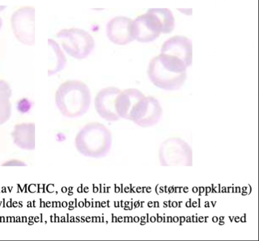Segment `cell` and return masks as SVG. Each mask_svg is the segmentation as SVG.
<instances>
[{"label":"cell","mask_w":259,"mask_h":241,"mask_svg":"<svg viewBox=\"0 0 259 241\" xmlns=\"http://www.w3.org/2000/svg\"><path fill=\"white\" fill-rule=\"evenodd\" d=\"M92 95L84 82L69 80L62 83L55 93V103L61 113L69 118L83 116L90 109Z\"/></svg>","instance_id":"6da1fadb"},{"label":"cell","mask_w":259,"mask_h":241,"mask_svg":"<svg viewBox=\"0 0 259 241\" xmlns=\"http://www.w3.org/2000/svg\"><path fill=\"white\" fill-rule=\"evenodd\" d=\"M186 69L185 64L178 59L161 54L149 63V78L162 89L179 90L186 79Z\"/></svg>","instance_id":"7a4b0ae2"},{"label":"cell","mask_w":259,"mask_h":241,"mask_svg":"<svg viewBox=\"0 0 259 241\" xmlns=\"http://www.w3.org/2000/svg\"><path fill=\"white\" fill-rule=\"evenodd\" d=\"M112 135L106 126L99 122L84 125L75 138L77 151L85 157L101 159L108 155L111 148Z\"/></svg>","instance_id":"3957f363"},{"label":"cell","mask_w":259,"mask_h":241,"mask_svg":"<svg viewBox=\"0 0 259 241\" xmlns=\"http://www.w3.org/2000/svg\"><path fill=\"white\" fill-rule=\"evenodd\" d=\"M57 37L65 52L77 60L88 58L95 47L94 38L84 29H63L58 32Z\"/></svg>","instance_id":"277c9868"},{"label":"cell","mask_w":259,"mask_h":241,"mask_svg":"<svg viewBox=\"0 0 259 241\" xmlns=\"http://www.w3.org/2000/svg\"><path fill=\"white\" fill-rule=\"evenodd\" d=\"M133 35L139 42H153L163 32L161 20L154 9L133 21Z\"/></svg>","instance_id":"5b68a950"},{"label":"cell","mask_w":259,"mask_h":241,"mask_svg":"<svg viewBox=\"0 0 259 241\" xmlns=\"http://www.w3.org/2000/svg\"><path fill=\"white\" fill-rule=\"evenodd\" d=\"M34 8H21L13 13L11 22L13 33L18 41L25 45L34 44Z\"/></svg>","instance_id":"8992f818"},{"label":"cell","mask_w":259,"mask_h":241,"mask_svg":"<svg viewBox=\"0 0 259 241\" xmlns=\"http://www.w3.org/2000/svg\"><path fill=\"white\" fill-rule=\"evenodd\" d=\"M162 113L159 101L149 96L143 98L138 103L131 120L142 127H150L158 122Z\"/></svg>","instance_id":"52a82bcc"},{"label":"cell","mask_w":259,"mask_h":241,"mask_svg":"<svg viewBox=\"0 0 259 241\" xmlns=\"http://www.w3.org/2000/svg\"><path fill=\"white\" fill-rule=\"evenodd\" d=\"M121 90L114 87L104 88L95 99V106L99 116L109 122L119 119L116 109V99Z\"/></svg>","instance_id":"ba28073f"},{"label":"cell","mask_w":259,"mask_h":241,"mask_svg":"<svg viewBox=\"0 0 259 241\" xmlns=\"http://www.w3.org/2000/svg\"><path fill=\"white\" fill-rule=\"evenodd\" d=\"M132 19L117 17L111 19L106 26V35L112 42L117 45H126L134 41Z\"/></svg>","instance_id":"9c48e42d"},{"label":"cell","mask_w":259,"mask_h":241,"mask_svg":"<svg viewBox=\"0 0 259 241\" xmlns=\"http://www.w3.org/2000/svg\"><path fill=\"white\" fill-rule=\"evenodd\" d=\"M172 56L188 67L192 63V42L185 36H176L167 39L162 45L161 53Z\"/></svg>","instance_id":"30bf717a"},{"label":"cell","mask_w":259,"mask_h":241,"mask_svg":"<svg viewBox=\"0 0 259 241\" xmlns=\"http://www.w3.org/2000/svg\"><path fill=\"white\" fill-rule=\"evenodd\" d=\"M172 143H164L161 150V160L165 164H191V150L186 143L181 140H172Z\"/></svg>","instance_id":"8fae6325"},{"label":"cell","mask_w":259,"mask_h":241,"mask_svg":"<svg viewBox=\"0 0 259 241\" xmlns=\"http://www.w3.org/2000/svg\"><path fill=\"white\" fill-rule=\"evenodd\" d=\"M144 97L143 93L136 89L121 91L117 96L116 104L119 117L131 120L136 106Z\"/></svg>","instance_id":"7c38bea8"},{"label":"cell","mask_w":259,"mask_h":241,"mask_svg":"<svg viewBox=\"0 0 259 241\" xmlns=\"http://www.w3.org/2000/svg\"><path fill=\"white\" fill-rule=\"evenodd\" d=\"M13 142L26 151L35 149V125L34 123H23L15 126L12 133Z\"/></svg>","instance_id":"4fadbf2b"},{"label":"cell","mask_w":259,"mask_h":241,"mask_svg":"<svg viewBox=\"0 0 259 241\" xmlns=\"http://www.w3.org/2000/svg\"><path fill=\"white\" fill-rule=\"evenodd\" d=\"M49 44V69L48 76L57 73L65 67L66 60L62 51L54 40L48 39Z\"/></svg>","instance_id":"5bb4252c"},{"label":"cell","mask_w":259,"mask_h":241,"mask_svg":"<svg viewBox=\"0 0 259 241\" xmlns=\"http://www.w3.org/2000/svg\"><path fill=\"white\" fill-rule=\"evenodd\" d=\"M12 90L5 80H0V125L4 124L12 116V104L10 99Z\"/></svg>","instance_id":"9a60e30c"},{"label":"cell","mask_w":259,"mask_h":241,"mask_svg":"<svg viewBox=\"0 0 259 241\" xmlns=\"http://www.w3.org/2000/svg\"><path fill=\"white\" fill-rule=\"evenodd\" d=\"M157 16L161 20L163 32L162 33L168 34L171 33L175 29V20L172 13L167 9H154Z\"/></svg>","instance_id":"2e32d148"},{"label":"cell","mask_w":259,"mask_h":241,"mask_svg":"<svg viewBox=\"0 0 259 241\" xmlns=\"http://www.w3.org/2000/svg\"><path fill=\"white\" fill-rule=\"evenodd\" d=\"M4 166H24L25 165V163L21 161L17 160H13L8 161L6 163H5Z\"/></svg>","instance_id":"e0dca14e"},{"label":"cell","mask_w":259,"mask_h":241,"mask_svg":"<svg viewBox=\"0 0 259 241\" xmlns=\"http://www.w3.org/2000/svg\"><path fill=\"white\" fill-rule=\"evenodd\" d=\"M5 9H6V7L0 6V13H1V12H2V11L5 10ZM2 25H3L2 19L1 18V17H0V29H1Z\"/></svg>","instance_id":"ac0fdd59"}]
</instances>
